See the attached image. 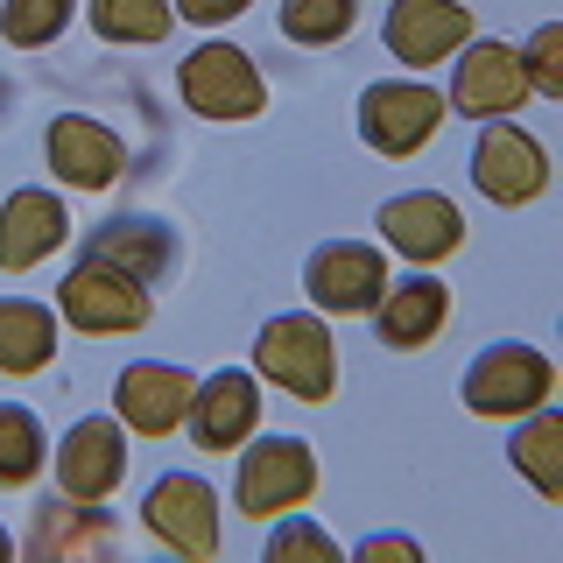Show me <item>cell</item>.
<instances>
[{"label": "cell", "instance_id": "6da1fadb", "mask_svg": "<svg viewBox=\"0 0 563 563\" xmlns=\"http://www.w3.org/2000/svg\"><path fill=\"white\" fill-rule=\"evenodd\" d=\"M254 374L261 387H282L289 401H331L339 395V331L324 310H275L254 331Z\"/></svg>", "mask_w": 563, "mask_h": 563}, {"label": "cell", "instance_id": "7a4b0ae2", "mask_svg": "<svg viewBox=\"0 0 563 563\" xmlns=\"http://www.w3.org/2000/svg\"><path fill=\"white\" fill-rule=\"evenodd\" d=\"M457 401L479 422H515L528 409H542V401H556V360L528 339H493L457 374Z\"/></svg>", "mask_w": 563, "mask_h": 563}, {"label": "cell", "instance_id": "3957f363", "mask_svg": "<svg viewBox=\"0 0 563 563\" xmlns=\"http://www.w3.org/2000/svg\"><path fill=\"white\" fill-rule=\"evenodd\" d=\"M317 486H324V465H317V444L296 430H268V437H246L240 465H233V507L254 521L289 515V507H310Z\"/></svg>", "mask_w": 563, "mask_h": 563}, {"label": "cell", "instance_id": "277c9868", "mask_svg": "<svg viewBox=\"0 0 563 563\" xmlns=\"http://www.w3.org/2000/svg\"><path fill=\"white\" fill-rule=\"evenodd\" d=\"M57 317L78 339H128V331H141L155 317V289L99 254H78L57 282Z\"/></svg>", "mask_w": 563, "mask_h": 563}, {"label": "cell", "instance_id": "5b68a950", "mask_svg": "<svg viewBox=\"0 0 563 563\" xmlns=\"http://www.w3.org/2000/svg\"><path fill=\"white\" fill-rule=\"evenodd\" d=\"M176 99H184L198 120H225V128H240V120L268 113V78H261L254 49L211 35V43H198L190 57H176Z\"/></svg>", "mask_w": 563, "mask_h": 563}, {"label": "cell", "instance_id": "8992f818", "mask_svg": "<svg viewBox=\"0 0 563 563\" xmlns=\"http://www.w3.org/2000/svg\"><path fill=\"white\" fill-rule=\"evenodd\" d=\"M444 92L422 78H374L360 92V106H352V128H360V141L374 155H387V163H409V155H422L437 141V128H444Z\"/></svg>", "mask_w": 563, "mask_h": 563}, {"label": "cell", "instance_id": "52a82bcc", "mask_svg": "<svg viewBox=\"0 0 563 563\" xmlns=\"http://www.w3.org/2000/svg\"><path fill=\"white\" fill-rule=\"evenodd\" d=\"M465 169H472V190L500 211H521L550 190V148H542V134L521 128V120H479Z\"/></svg>", "mask_w": 563, "mask_h": 563}, {"label": "cell", "instance_id": "ba28073f", "mask_svg": "<svg viewBox=\"0 0 563 563\" xmlns=\"http://www.w3.org/2000/svg\"><path fill=\"white\" fill-rule=\"evenodd\" d=\"M387 282L395 268H387V246L374 240H317L303 254V296L324 317H374Z\"/></svg>", "mask_w": 563, "mask_h": 563}, {"label": "cell", "instance_id": "9c48e42d", "mask_svg": "<svg viewBox=\"0 0 563 563\" xmlns=\"http://www.w3.org/2000/svg\"><path fill=\"white\" fill-rule=\"evenodd\" d=\"M141 528L169 556L211 563L219 556V486L205 472H163V479H148V493H141Z\"/></svg>", "mask_w": 563, "mask_h": 563}, {"label": "cell", "instance_id": "30bf717a", "mask_svg": "<svg viewBox=\"0 0 563 563\" xmlns=\"http://www.w3.org/2000/svg\"><path fill=\"white\" fill-rule=\"evenodd\" d=\"M536 99L521 78V49L507 35H472L465 49L451 57V92L444 106L457 120H515L521 106Z\"/></svg>", "mask_w": 563, "mask_h": 563}, {"label": "cell", "instance_id": "8fae6325", "mask_svg": "<svg viewBox=\"0 0 563 563\" xmlns=\"http://www.w3.org/2000/svg\"><path fill=\"white\" fill-rule=\"evenodd\" d=\"M374 225H380V246L401 254L409 268H437L465 246V211H457L451 190H395V198H380Z\"/></svg>", "mask_w": 563, "mask_h": 563}, {"label": "cell", "instance_id": "7c38bea8", "mask_svg": "<svg viewBox=\"0 0 563 563\" xmlns=\"http://www.w3.org/2000/svg\"><path fill=\"white\" fill-rule=\"evenodd\" d=\"M49 457H57V493H70V500H113L120 479H128V422L113 409H92L49 444Z\"/></svg>", "mask_w": 563, "mask_h": 563}, {"label": "cell", "instance_id": "4fadbf2b", "mask_svg": "<svg viewBox=\"0 0 563 563\" xmlns=\"http://www.w3.org/2000/svg\"><path fill=\"white\" fill-rule=\"evenodd\" d=\"M479 35V22H472V8L465 0H387V14H380V43H387V57L395 64H409V70H437V64H451L457 49Z\"/></svg>", "mask_w": 563, "mask_h": 563}, {"label": "cell", "instance_id": "5bb4252c", "mask_svg": "<svg viewBox=\"0 0 563 563\" xmlns=\"http://www.w3.org/2000/svg\"><path fill=\"white\" fill-rule=\"evenodd\" d=\"M261 374L254 366H219V374H198L190 387V416H184V437L198 451H240L246 437L261 430Z\"/></svg>", "mask_w": 563, "mask_h": 563}, {"label": "cell", "instance_id": "9a60e30c", "mask_svg": "<svg viewBox=\"0 0 563 563\" xmlns=\"http://www.w3.org/2000/svg\"><path fill=\"white\" fill-rule=\"evenodd\" d=\"M85 254L128 268L134 282H148V289H169L176 268H184V233H176L169 219H155V211H113V219H99L92 233H85Z\"/></svg>", "mask_w": 563, "mask_h": 563}, {"label": "cell", "instance_id": "2e32d148", "mask_svg": "<svg viewBox=\"0 0 563 563\" xmlns=\"http://www.w3.org/2000/svg\"><path fill=\"white\" fill-rule=\"evenodd\" d=\"M190 387L198 374L176 360H128L113 374V416L128 422V437H176L190 416Z\"/></svg>", "mask_w": 563, "mask_h": 563}, {"label": "cell", "instance_id": "e0dca14e", "mask_svg": "<svg viewBox=\"0 0 563 563\" xmlns=\"http://www.w3.org/2000/svg\"><path fill=\"white\" fill-rule=\"evenodd\" d=\"M43 155L64 190H113L128 176V141L92 113H57L43 128Z\"/></svg>", "mask_w": 563, "mask_h": 563}, {"label": "cell", "instance_id": "ac0fdd59", "mask_svg": "<svg viewBox=\"0 0 563 563\" xmlns=\"http://www.w3.org/2000/svg\"><path fill=\"white\" fill-rule=\"evenodd\" d=\"M444 324H451V282L437 275V268L395 275V282H387V296L374 303V339H380L387 352H422V345H437V339H444Z\"/></svg>", "mask_w": 563, "mask_h": 563}, {"label": "cell", "instance_id": "d6986e66", "mask_svg": "<svg viewBox=\"0 0 563 563\" xmlns=\"http://www.w3.org/2000/svg\"><path fill=\"white\" fill-rule=\"evenodd\" d=\"M70 240V205L49 184H22L0 198V275H29Z\"/></svg>", "mask_w": 563, "mask_h": 563}, {"label": "cell", "instance_id": "ffe728a7", "mask_svg": "<svg viewBox=\"0 0 563 563\" xmlns=\"http://www.w3.org/2000/svg\"><path fill=\"white\" fill-rule=\"evenodd\" d=\"M120 550V521L113 507L99 500H57L49 493L43 507H35V528H29V556L35 563H85V556H113Z\"/></svg>", "mask_w": 563, "mask_h": 563}, {"label": "cell", "instance_id": "44dd1931", "mask_svg": "<svg viewBox=\"0 0 563 563\" xmlns=\"http://www.w3.org/2000/svg\"><path fill=\"white\" fill-rule=\"evenodd\" d=\"M64 345V317L43 296H0V374L8 380H35L57 366Z\"/></svg>", "mask_w": 563, "mask_h": 563}, {"label": "cell", "instance_id": "7402d4cb", "mask_svg": "<svg viewBox=\"0 0 563 563\" xmlns=\"http://www.w3.org/2000/svg\"><path fill=\"white\" fill-rule=\"evenodd\" d=\"M507 465L521 472L542 500H563V409L542 401V409L515 416V437H507Z\"/></svg>", "mask_w": 563, "mask_h": 563}, {"label": "cell", "instance_id": "603a6c76", "mask_svg": "<svg viewBox=\"0 0 563 563\" xmlns=\"http://www.w3.org/2000/svg\"><path fill=\"white\" fill-rule=\"evenodd\" d=\"M78 14L92 22L99 43H120V49H155V43H169V29H176L169 0H85Z\"/></svg>", "mask_w": 563, "mask_h": 563}, {"label": "cell", "instance_id": "cb8c5ba5", "mask_svg": "<svg viewBox=\"0 0 563 563\" xmlns=\"http://www.w3.org/2000/svg\"><path fill=\"white\" fill-rule=\"evenodd\" d=\"M49 465V430L29 401H0V493H22Z\"/></svg>", "mask_w": 563, "mask_h": 563}, {"label": "cell", "instance_id": "d4e9b609", "mask_svg": "<svg viewBox=\"0 0 563 563\" xmlns=\"http://www.w3.org/2000/svg\"><path fill=\"white\" fill-rule=\"evenodd\" d=\"M275 29H282V43H296V49H331L360 29V0H282Z\"/></svg>", "mask_w": 563, "mask_h": 563}, {"label": "cell", "instance_id": "484cf974", "mask_svg": "<svg viewBox=\"0 0 563 563\" xmlns=\"http://www.w3.org/2000/svg\"><path fill=\"white\" fill-rule=\"evenodd\" d=\"M268 563H339V536L310 515V507H289V515H268V542H261Z\"/></svg>", "mask_w": 563, "mask_h": 563}, {"label": "cell", "instance_id": "4316f807", "mask_svg": "<svg viewBox=\"0 0 563 563\" xmlns=\"http://www.w3.org/2000/svg\"><path fill=\"white\" fill-rule=\"evenodd\" d=\"M85 0H0V35L14 49H49L64 43V29L78 22Z\"/></svg>", "mask_w": 563, "mask_h": 563}, {"label": "cell", "instance_id": "83f0119b", "mask_svg": "<svg viewBox=\"0 0 563 563\" xmlns=\"http://www.w3.org/2000/svg\"><path fill=\"white\" fill-rule=\"evenodd\" d=\"M521 49V78H528V92L536 99H563V22H542Z\"/></svg>", "mask_w": 563, "mask_h": 563}, {"label": "cell", "instance_id": "f1b7e54d", "mask_svg": "<svg viewBox=\"0 0 563 563\" xmlns=\"http://www.w3.org/2000/svg\"><path fill=\"white\" fill-rule=\"evenodd\" d=\"M352 556H360V563H387V556H395V563H422V542L395 536V528H374V536L352 542Z\"/></svg>", "mask_w": 563, "mask_h": 563}, {"label": "cell", "instance_id": "f546056e", "mask_svg": "<svg viewBox=\"0 0 563 563\" xmlns=\"http://www.w3.org/2000/svg\"><path fill=\"white\" fill-rule=\"evenodd\" d=\"M176 8V22H190V29H225V22H240L254 0H169Z\"/></svg>", "mask_w": 563, "mask_h": 563}, {"label": "cell", "instance_id": "4dcf8cb0", "mask_svg": "<svg viewBox=\"0 0 563 563\" xmlns=\"http://www.w3.org/2000/svg\"><path fill=\"white\" fill-rule=\"evenodd\" d=\"M14 556V536H8V528H0V563H8Z\"/></svg>", "mask_w": 563, "mask_h": 563}]
</instances>
